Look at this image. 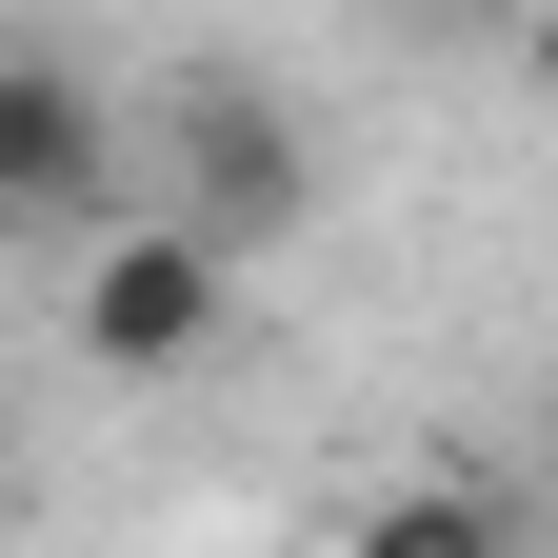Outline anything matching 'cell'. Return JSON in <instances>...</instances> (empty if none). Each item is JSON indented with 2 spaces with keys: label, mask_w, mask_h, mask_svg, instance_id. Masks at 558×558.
<instances>
[{
  "label": "cell",
  "mask_w": 558,
  "mask_h": 558,
  "mask_svg": "<svg viewBox=\"0 0 558 558\" xmlns=\"http://www.w3.org/2000/svg\"><path fill=\"white\" fill-rule=\"evenodd\" d=\"M120 160H140L120 81H81L60 40H0V240H100Z\"/></svg>",
  "instance_id": "1"
},
{
  "label": "cell",
  "mask_w": 558,
  "mask_h": 558,
  "mask_svg": "<svg viewBox=\"0 0 558 558\" xmlns=\"http://www.w3.org/2000/svg\"><path fill=\"white\" fill-rule=\"evenodd\" d=\"M140 140L180 160V199H160V220H199L220 259H259V240H300V220H319V140L279 120L259 81H220V60H199V81L140 120Z\"/></svg>",
  "instance_id": "2"
},
{
  "label": "cell",
  "mask_w": 558,
  "mask_h": 558,
  "mask_svg": "<svg viewBox=\"0 0 558 558\" xmlns=\"http://www.w3.org/2000/svg\"><path fill=\"white\" fill-rule=\"evenodd\" d=\"M60 319H81L100 379H199V360H220V319H240V259L199 240V220H100Z\"/></svg>",
  "instance_id": "3"
},
{
  "label": "cell",
  "mask_w": 558,
  "mask_h": 558,
  "mask_svg": "<svg viewBox=\"0 0 558 558\" xmlns=\"http://www.w3.org/2000/svg\"><path fill=\"white\" fill-rule=\"evenodd\" d=\"M339 558H519V519L478 499V478H399V499L339 538Z\"/></svg>",
  "instance_id": "4"
},
{
  "label": "cell",
  "mask_w": 558,
  "mask_h": 558,
  "mask_svg": "<svg viewBox=\"0 0 558 558\" xmlns=\"http://www.w3.org/2000/svg\"><path fill=\"white\" fill-rule=\"evenodd\" d=\"M519 60H538V100H558V0H519Z\"/></svg>",
  "instance_id": "5"
},
{
  "label": "cell",
  "mask_w": 558,
  "mask_h": 558,
  "mask_svg": "<svg viewBox=\"0 0 558 558\" xmlns=\"http://www.w3.org/2000/svg\"><path fill=\"white\" fill-rule=\"evenodd\" d=\"M0 538H21V418H0Z\"/></svg>",
  "instance_id": "6"
}]
</instances>
